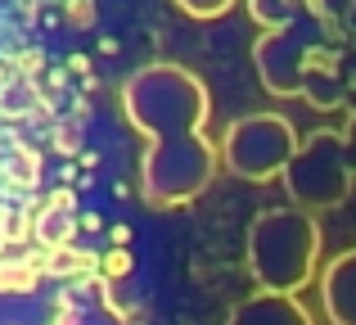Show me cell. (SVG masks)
I'll return each instance as SVG.
<instances>
[{
	"label": "cell",
	"mask_w": 356,
	"mask_h": 325,
	"mask_svg": "<svg viewBox=\"0 0 356 325\" xmlns=\"http://www.w3.org/2000/svg\"><path fill=\"white\" fill-rule=\"evenodd\" d=\"M122 100L127 118L149 136L145 199L154 208H176L208 190L217 176V145L203 136V122L212 113L208 86L190 68L154 63L127 81Z\"/></svg>",
	"instance_id": "obj_1"
},
{
	"label": "cell",
	"mask_w": 356,
	"mask_h": 325,
	"mask_svg": "<svg viewBox=\"0 0 356 325\" xmlns=\"http://www.w3.org/2000/svg\"><path fill=\"white\" fill-rule=\"evenodd\" d=\"M321 267V221L316 212L284 203L261 208L248 226V276L257 290L302 294Z\"/></svg>",
	"instance_id": "obj_2"
},
{
	"label": "cell",
	"mask_w": 356,
	"mask_h": 325,
	"mask_svg": "<svg viewBox=\"0 0 356 325\" xmlns=\"http://www.w3.org/2000/svg\"><path fill=\"white\" fill-rule=\"evenodd\" d=\"M352 176L356 163L348 154V136L339 132H316L298 145L293 163L284 167V185L293 194L298 208L321 212V208H339L352 194Z\"/></svg>",
	"instance_id": "obj_3"
},
{
	"label": "cell",
	"mask_w": 356,
	"mask_h": 325,
	"mask_svg": "<svg viewBox=\"0 0 356 325\" xmlns=\"http://www.w3.org/2000/svg\"><path fill=\"white\" fill-rule=\"evenodd\" d=\"M298 154V136L289 127V118L280 113H248L235 118L226 127V141H221V163L230 167L243 181H270V176H284V167Z\"/></svg>",
	"instance_id": "obj_4"
},
{
	"label": "cell",
	"mask_w": 356,
	"mask_h": 325,
	"mask_svg": "<svg viewBox=\"0 0 356 325\" xmlns=\"http://www.w3.org/2000/svg\"><path fill=\"white\" fill-rule=\"evenodd\" d=\"M321 312L330 325H356V248L321 271Z\"/></svg>",
	"instance_id": "obj_5"
},
{
	"label": "cell",
	"mask_w": 356,
	"mask_h": 325,
	"mask_svg": "<svg viewBox=\"0 0 356 325\" xmlns=\"http://www.w3.org/2000/svg\"><path fill=\"white\" fill-rule=\"evenodd\" d=\"M230 325H312V312L298 303V294L257 290L230 312Z\"/></svg>",
	"instance_id": "obj_6"
},
{
	"label": "cell",
	"mask_w": 356,
	"mask_h": 325,
	"mask_svg": "<svg viewBox=\"0 0 356 325\" xmlns=\"http://www.w3.org/2000/svg\"><path fill=\"white\" fill-rule=\"evenodd\" d=\"M81 290H86V294L68 299L59 325H127L122 312L113 308V299H108V280H86Z\"/></svg>",
	"instance_id": "obj_7"
},
{
	"label": "cell",
	"mask_w": 356,
	"mask_h": 325,
	"mask_svg": "<svg viewBox=\"0 0 356 325\" xmlns=\"http://www.w3.org/2000/svg\"><path fill=\"white\" fill-rule=\"evenodd\" d=\"M41 285V262L32 257H0V294H32Z\"/></svg>",
	"instance_id": "obj_8"
},
{
	"label": "cell",
	"mask_w": 356,
	"mask_h": 325,
	"mask_svg": "<svg viewBox=\"0 0 356 325\" xmlns=\"http://www.w3.org/2000/svg\"><path fill=\"white\" fill-rule=\"evenodd\" d=\"M41 267H45L50 276H86V271H95V257L81 253V248L59 244V248H50V253H45Z\"/></svg>",
	"instance_id": "obj_9"
},
{
	"label": "cell",
	"mask_w": 356,
	"mask_h": 325,
	"mask_svg": "<svg viewBox=\"0 0 356 325\" xmlns=\"http://www.w3.org/2000/svg\"><path fill=\"white\" fill-rule=\"evenodd\" d=\"M72 226H77V221H72L68 212L45 208L41 221H36V239H41L45 248H59V244H68V239H72Z\"/></svg>",
	"instance_id": "obj_10"
},
{
	"label": "cell",
	"mask_w": 356,
	"mask_h": 325,
	"mask_svg": "<svg viewBox=\"0 0 356 325\" xmlns=\"http://www.w3.org/2000/svg\"><path fill=\"white\" fill-rule=\"evenodd\" d=\"M131 267H136V257H131L127 248H108V253L99 257V276H104V280H122Z\"/></svg>",
	"instance_id": "obj_11"
},
{
	"label": "cell",
	"mask_w": 356,
	"mask_h": 325,
	"mask_svg": "<svg viewBox=\"0 0 356 325\" xmlns=\"http://www.w3.org/2000/svg\"><path fill=\"white\" fill-rule=\"evenodd\" d=\"M176 5H181L185 14H194V18H221L235 0H176Z\"/></svg>",
	"instance_id": "obj_12"
},
{
	"label": "cell",
	"mask_w": 356,
	"mask_h": 325,
	"mask_svg": "<svg viewBox=\"0 0 356 325\" xmlns=\"http://www.w3.org/2000/svg\"><path fill=\"white\" fill-rule=\"evenodd\" d=\"M68 18L77 27H90V18H95V5L90 0H68Z\"/></svg>",
	"instance_id": "obj_13"
},
{
	"label": "cell",
	"mask_w": 356,
	"mask_h": 325,
	"mask_svg": "<svg viewBox=\"0 0 356 325\" xmlns=\"http://www.w3.org/2000/svg\"><path fill=\"white\" fill-rule=\"evenodd\" d=\"M5 239H9V230H5V221H0V253H5Z\"/></svg>",
	"instance_id": "obj_14"
}]
</instances>
